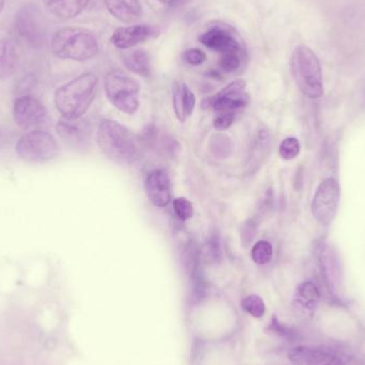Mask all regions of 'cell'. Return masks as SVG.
<instances>
[{
  "label": "cell",
  "instance_id": "obj_29",
  "mask_svg": "<svg viewBox=\"0 0 365 365\" xmlns=\"http://www.w3.org/2000/svg\"><path fill=\"white\" fill-rule=\"evenodd\" d=\"M206 259H210V261L217 262V259H220V247H219L218 238H210L207 244H206L205 249Z\"/></svg>",
  "mask_w": 365,
  "mask_h": 365
},
{
  "label": "cell",
  "instance_id": "obj_14",
  "mask_svg": "<svg viewBox=\"0 0 365 365\" xmlns=\"http://www.w3.org/2000/svg\"><path fill=\"white\" fill-rule=\"evenodd\" d=\"M59 138L72 149H86L89 145L91 128L85 120L61 119L56 124Z\"/></svg>",
  "mask_w": 365,
  "mask_h": 365
},
{
  "label": "cell",
  "instance_id": "obj_27",
  "mask_svg": "<svg viewBox=\"0 0 365 365\" xmlns=\"http://www.w3.org/2000/svg\"><path fill=\"white\" fill-rule=\"evenodd\" d=\"M182 105H184V111L186 117H190L192 115L193 110L195 107V96L193 92L189 89L186 83H182Z\"/></svg>",
  "mask_w": 365,
  "mask_h": 365
},
{
  "label": "cell",
  "instance_id": "obj_5",
  "mask_svg": "<svg viewBox=\"0 0 365 365\" xmlns=\"http://www.w3.org/2000/svg\"><path fill=\"white\" fill-rule=\"evenodd\" d=\"M246 87V81L238 79L207 100L208 105L214 109L216 130H227L234 123L236 111L245 108L250 103V96L247 93Z\"/></svg>",
  "mask_w": 365,
  "mask_h": 365
},
{
  "label": "cell",
  "instance_id": "obj_9",
  "mask_svg": "<svg viewBox=\"0 0 365 365\" xmlns=\"http://www.w3.org/2000/svg\"><path fill=\"white\" fill-rule=\"evenodd\" d=\"M14 27L19 38L34 48L42 47L46 43V19L36 4H26L17 11Z\"/></svg>",
  "mask_w": 365,
  "mask_h": 365
},
{
  "label": "cell",
  "instance_id": "obj_31",
  "mask_svg": "<svg viewBox=\"0 0 365 365\" xmlns=\"http://www.w3.org/2000/svg\"><path fill=\"white\" fill-rule=\"evenodd\" d=\"M160 2H163L165 4H175V2L180 1V0H158Z\"/></svg>",
  "mask_w": 365,
  "mask_h": 365
},
{
  "label": "cell",
  "instance_id": "obj_18",
  "mask_svg": "<svg viewBox=\"0 0 365 365\" xmlns=\"http://www.w3.org/2000/svg\"><path fill=\"white\" fill-rule=\"evenodd\" d=\"M19 53L16 45L8 38L0 40V81H6L16 72Z\"/></svg>",
  "mask_w": 365,
  "mask_h": 365
},
{
  "label": "cell",
  "instance_id": "obj_17",
  "mask_svg": "<svg viewBox=\"0 0 365 365\" xmlns=\"http://www.w3.org/2000/svg\"><path fill=\"white\" fill-rule=\"evenodd\" d=\"M46 10L60 19H72L85 11L90 0H43Z\"/></svg>",
  "mask_w": 365,
  "mask_h": 365
},
{
  "label": "cell",
  "instance_id": "obj_4",
  "mask_svg": "<svg viewBox=\"0 0 365 365\" xmlns=\"http://www.w3.org/2000/svg\"><path fill=\"white\" fill-rule=\"evenodd\" d=\"M291 72L300 91L310 98L323 96V73L317 53L300 44L294 48L291 56Z\"/></svg>",
  "mask_w": 365,
  "mask_h": 365
},
{
  "label": "cell",
  "instance_id": "obj_30",
  "mask_svg": "<svg viewBox=\"0 0 365 365\" xmlns=\"http://www.w3.org/2000/svg\"><path fill=\"white\" fill-rule=\"evenodd\" d=\"M257 232V225L255 220H248L242 227V242L245 245H249L252 242Z\"/></svg>",
  "mask_w": 365,
  "mask_h": 365
},
{
  "label": "cell",
  "instance_id": "obj_2",
  "mask_svg": "<svg viewBox=\"0 0 365 365\" xmlns=\"http://www.w3.org/2000/svg\"><path fill=\"white\" fill-rule=\"evenodd\" d=\"M98 145L108 160L117 164H133L138 158L136 136L113 120H104L98 125Z\"/></svg>",
  "mask_w": 365,
  "mask_h": 365
},
{
  "label": "cell",
  "instance_id": "obj_24",
  "mask_svg": "<svg viewBox=\"0 0 365 365\" xmlns=\"http://www.w3.org/2000/svg\"><path fill=\"white\" fill-rule=\"evenodd\" d=\"M300 153V143L294 137L284 139L280 145V155L283 160H291L297 158Z\"/></svg>",
  "mask_w": 365,
  "mask_h": 365
},
{
  "label": "cell",
  "instance_id": "obj_21",
  "mask_svg": "<svg viewBox=\"0 0 365 365\" xmlns=\"http://www.w3.org/2000/svg\"><path fill=\"white\" fill-rule=\"evenodd\" d=\"M272 253L274 249L267 240H259L251 249V257L257 265H266L269 263L272 259Z\"/></svg>",
  "mask_w": 365,
  "mask_h": 365
},
{
  "label": "cell",
  "instance_id": "obj_23",
  "mask_svg": "<svg viewBox=\"0 0 365 365\" xmlns=\"http://www.w3.org/2000/svg\"><path fill=\"white\" fill-rule=\"evenodd\" d=\"M245 57H246V55H242V53H227V55L220 56L219 66L225 72H235L242 66Z\"/></svg>",
  "mask_w": 365,
  "mask_h": 365
},
{
  "label": "cell",
  "instance_id": "obj_8",
  "mask_svg": "<svg viewBox=\"0 0 365 365\" xmlns=\"http://www.w3.org/2000/svg\"><path fill=\"white\" fill-rule=\"evenodd\" d=\"M12 115L15 125L26 133L45 130L51 121L48 110L44 103L30 93H24L15 98Z\"/></svg>",
  "mask_w": 365,
  "mask_h": 365
},
{
  "label": "cell",
  "instance_id": "obj_15",
  "mask_svg": "<svg viewBox=\"0 0 365 365\" xmlns=\"http://www.w3.org/2000/svg\"><path fill=\"white\" fill-rule=\"evenodd\" d=\"M145 187L148 199L158 207H166L173 200L171 180L168 173L163 169H156L150 173Z\"/></svg>",
  "mask_w": 365,
  "mask_h": 365
},
{
  "label": "cell",
  "instance_id": "obj_25",
  "mask_svg": "<svg viewBox=\"0 0 365 365\" xmlns=\"http://www.w3.org/2000/svg\"><path fill=\"white\" fill-rule=\"evenodd\" d=\"M173 210L178 218L181 220H188L193 216V206L189 200L186 197H177L173 201Z\"/></svg>",
  "mask_w": 365,
  "mask_h": 365
},
{
  "label": "cell",
  "instance_id": "obj_1",
  "mask_svg": "<svg viewBox=\"0 0 365 365\" xmlns=\"http://www.w3.org/2000/svg\"><path fill=\"white\" fill-rule=\"evenodd\" d=\"M98 86V76L91 72L60 86L53 94V104L62 119H81L96 98Z\"/></svg>",
  "mask_w": 365,
  "mask_h": 365
},
{
  "label": "cell",
  "instance_id": "obj_12",
  "mask_svg": "<svg viewBox=\"0 0 365 365\" xmlns=\"http://www.w3.org/2000/svg\"><path fill=\"white\" fill-rule=\"evenodd\" d=\"M289 359L294 365H345L344 356L326 347L296 346L289 351Z\"/></svg>",
  "mask_w": 365,
  "mask_h": 365
},
{
  "label": "cell",
  "instance_id": "obj_26",
  "mask_svg": "<svg viewBox=\"0 0 365 365\" xmlns=\"http://www.w3.org/2000/svg\"><path fill=\"white\" fill-rule=\"evenodd\" d=\"M173 102L175 115L182 123L186 121L187 117L185 115L184 105H182V83H173Z\"/></svg>",
  "mask_w": 365,
  "mask_h": 365
},
{
  "label": "cell",
  "instance_id": "obj_6",
  "mask_svg": "<svg viewBox=\"0 0 365 365\" xmlns=\"http://www.w3.org/2000/svg\"><path fill=\"white\" fill-rule=\"evenodd\" d=\"M15 153L23 162L45 164L58 158L60 145L48 130H31L19 137L15 143Z\"/></svg>",
  "mask_w": 365,
  "mask_h": 365
},
{
  "label": "cell",
  "instance_id": "obj_28",
  "mask_svg": "<svg viewBox=\"0 0 365 365\" xmlns=\"http://www.w3.org/2000/svg\"><path fill=\"white\" fill-rule=\"evenodd\" d=\"M182 59L190 66H201L206 61V53L199 48L187 49L182 53Z\"/></svg>",
  "mask_w": 365,
  "mask_h": 365
},
{
  "label": "cell",
  "instance_id": "obj_3",
  "mask_svg": "<svg viewBox=\"0 0 365 365\" xmlns=\"http://www.w3.org/2000/svg\"><path fill=\"white\" fill-rule=\"evenodd\" d=\"M51 51L62 60L83 62L98 55V41L93 32L81 27H63L51 38Z\"/></svg>",
  "mask_w": 365,
  "mask_h": 365
},
{
  "label": "cell",
  "instance_id": "obj_20",
  "mask_svg": "<svg viewBox=\"0 0 365 365\" xmlns=\"http://www.w3.org/2000/svg\"><path fill=\"white\" fill-rule=\"evenodd\" d=\"M123 62L128 71L139 76L148 77L151 74V57L145 49L138 48L128 51L124 55Z\"/></svg>",
  "mask_w": 365,
  "mask_h": 365
},
{
  "label": "cell",
  "instance_id": "obj_16",
  "mask_svg": "<svg viewBox=\"0 0 365 365\" xmlns=\"http://www.w3.org/2000/svg\"><path fill=\"white\" fill-rule=\"evenodd\" d=\"M104 4L109 13L122 23H135L143 15L140 0H104Z\"/></svg>",
  "mask_w": 365,
  "mask_h": 365
},
{
  "label": "cell",
  "instance_id": "obj_22",
  "mask_svg": "<svg viewBox=\"0 0 365 365\" xmlns=\"http://www.w3.org/2000/svg\"><path fill=\"white\" fill-rule=\"evenodd\" d=\"M242 308L255 319H262L266 313V306L264 300L257 295H249L242 300Z\"/></svg>",
  "mask_w": 365,
  "mask_h": 365
},
{
  "label": "cell",
  "instance_id": "obj_32",
  "mask_svg": "<svg viewBox=\"0 0 365 365\" xmlns=\"http://www.w3.org/2000/svg\"><path fill=\"white\" fill-rule=\"evenodd\" d=\"M4 4H6V0H0V14H1L2 11H4Z\"/></svg>",
  "mask_w": 365,
  "mask_h": 365
},
{
  "label": "cell",
  "instance_id": "obj_13",
  "mask_svg": "<svg viewBox=\"0 0 365 365\" xmlns=\"http://www.w3.org/2000/svg\"><path fill=\"white\" fill-rule=\"evenodd\" d=\"M160 34V28L153 25H130L119 27L113 32L110 42L119 49H130L141 43L153 40Z\"/></svg>",
  "mask_w": 365,
  "mask_h": 365
},
{
  "label": "cell",
  "instance_id": "obj_10",
  "mask_svg": "<svg viewBox=\"0 0 365 365\" xmlns=\"http://www.w3.org/2000/svg\"><path fill=\"white\" fill-rule=\"evenodd\" d=\"M199 41L212 51H217L220 56L227 53H242L246 55V45L232 26L227 24H210L199 36Z\"/></svg>",
  "mask_w": 365,
  "mask_h": 365
},
{
  "label": "cell",
  "instance_id": "obj_11",
  "mask_svg": "<svg viewBox=\"0 0 365 365\" xmlns=\"http://www.w3.org/2000/svg\"><path fill=\"white\" fill-rule=\"evenodd\" d=\"M340 201V186L336 180L326 179L321 182L312 202V214L319 225H331Z\"/></svg>",
  "mask_w": 365,
  "mask_h": 365
},
{
  "label": "cell",
  "instance_id": "obj_19",
  "mask_svg": "<svg viewBox=\"0 0 365 365\" xmlns=\"http://www.w3.org/2000/svg\"><path fill=\"white\" fill-rule=\"evenodd\" d=\"M319 297L321 294L317 285L310 281H306L296 289L294 304L302 312L313 313L319 304Z\"/></svg>",
  "mask_w": 365,
  "mask_h": 365
},
{
  "label": "cell",
  "instance_id": "obj_7",
  "mask_svg": "<svg viewBox=\"0 0 365 365\" xmlns=\"http://www.w3.org/2000/svg\"><path fill=\"white\" fill-rule=\"evenodd\" d=\"M104 86L107 98L118 110L128 115L137 113L140 85L134 77L120 70L110 71L105 77Z\"/></svg>",
  "mask_w": 365,
  "mask_h": 365
}]
</instances>
